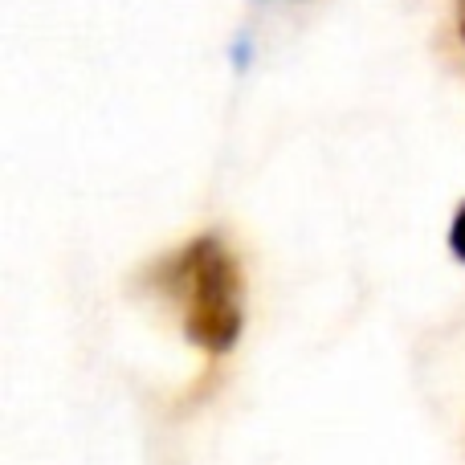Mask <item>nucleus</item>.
<instances>
[{
    "mask_svg": "<svg viewBox=\"0 0 465 465\" xmlns=\"http://www.w3.org/2000/svg\"><path fill=\"white\" fill-rule=\"evenodd\" d=\"M168 290L176 298L180 327L193 347L229 355L245 327V282L232 249L217 232L193 237L168 262Z\"/></svg>",
    "mask_w": 465,
    "mask_h": 465,
    "instance_id": "obj_1",
    "label": "nucleus"
},
{
    "mask_svg": "<svg viewBox=\"0 0 465 465\" xmlns=\"http://www.w3.org/2000/svg\"><path fill=\"white\" fill-rule=\"evenodd\" d=\"M450 253L465 265V204H461L458 213H453V225H450Z\"/></svg>",
    "mask_w": 465,
    "mask_h": 465,
    "instance_id": "obj_2",
    "label": "nucleus"
},
{
    "mask_svg": "<svg viewBox=\"0 0 465 465\" xmlns=\"http://www.w3.org/2000/svg\"><path fill=\"white\" fill-rule=\"evenodd\" d=\"M458 33H461V41H465V0H458Z\"/></svg>",
    "mask_w": 465,
    "mask_h": 465,
    "instance_id": "obj_3",
    "label": "nucleus"
}]
</instances>
